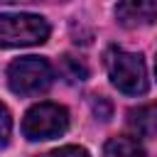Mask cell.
Returning a JSON list of instances; mask_svg holds the SVG:
<instances>
[{
	"mask_svg": "<svg viewBox=\"0 0 157 157\" xmlns=\"http://www.w3.org/2000/svg\"><path fill=\"white\" fill-rule=\"evenodd\" d=\"M105 71L110 83L128 96H140L147 91V71L140 54L110 47L105 52Z\"/></svg>",
	"mask_w": 157,
	"mask_h": 157,
	"instance_id": "cell-1",
	"label": "cell"
},
{
	"mask_svg": "<svg viewBox=\"0 0 157 157\" xmlns=\"http://www.w3.org/2000/svg\"><path fill=\"white\" fill-rule=\"evenodd\" d=\"M49 37V25L39 15L7 12L0 15V47H32Z\"/></svg>",
	"mask_w": 157,
	"mask_h": 157,
	"instance_id": "cell-2",
	"label": "cell"
},
{
	"mask_svg": "<svg viewBox=\"0 0 157 157\" xmlns=\"http://www.w3.org/2000/svg\"><path fill=\"white\" fill-rule=\"evenodd\" d=\"M54 71L47 59L42 56H22L10 64L7 69V83L20 96H34L52 86Z\"/></svg>",
	"mask_w": 157,
	"mask_h": 157,
	"instance_id": "cell-3",
	"label": "cell"
},
{
	"mask_svg": "<svg viewBox=\"0 0 157 157\" xmlns=\"http://www.w3.org/2000/svg\"><path fill=\"white\" fill-rule=\"evenodd\" d=\"M69 128V110L56 103H37L25 113L22 132L27 140H52Z\"/></svg>",
	"mask_w": 157,
	"mask_h": 157,
	"instance_id": "cell-4",
	"label": "cell"
},
{
	"mask_svg": "<svg viewBox=\"0 0 157 157\" xmlns=\"http://www.w3.org/2000/svg\"><path fill=\"white\" fill-rule=\"evenodd\" d=\"M115 20L128 27H147L157 20V0H120L115 5Z\"/></svg>",
	"mask_w": 157,
	"mask_h": 157,
	"instance_id": "cell-5",
	"label": "cell"
},
{
	"mask_svg": "<svg viewBox=\"0 0 157 157\" xmlns=\"http://www.w3.org/2000/svg\"><path fill=\"white\" fill-rule=\"evenodd\" d=\"M105 157H145V147L130 135H115L103 147Z\"/></svg>",
	"mask_w": 157,
	"mask_h": 157,
	"instance_id": "cell-6",
	"label": "cell"
},
{
	"mask_svg": "<svg viewBox=\"0 0 157 157\" xmlns=\"http://www.w3.org/2000/svg\"><path fill=\"white\" fill-rule=\"evenodd\" d=\"M128 125L140 135H150L157 130V105H140L128 113Z\"/></svg>",
	"mask_w": 157,
	"mask_h": 157,
	"instance_id": "cell-7",
	"label": "cell"
},
{
	"mask_svg": "<svg viewBox=\"0 0 157 157\" xmlns=\"http://www.w3.org/2000/svg\"><path fill=\"white\" fill-rule=\"evenodd\" d=\"M59 74L69 81V83H81V81H86L88 78V66L81 61V59H76V56H61V64H59Z\"/></svg>",
	"mask_w": 157,
	"mask_h": 157,
	"instance_id": "cell-8",
	"label": "cell"
},
{
	"mask_svg": "<svg viewBox=\"0 0 157 157\" xmlns=\"http://www.w3.org/2000/svg\"><path fill=\"white\" fill-rule=\"evenodd\" d=\"M10 130H12V118H10V110L0 103V150L7 145V140H10Z\"/></svg>",
	"mask_w": 157,
	"mask_h": 157,
	"instance_id": "cell-9",
	"label": "cell"
},
{
	"mask_svg": "<svg viewBox=\"0 0 157 157\" xmlns=\"http://www.w3.org/2000/svg\"><path fill=\"white\" fill-rule=\"evenodd\" d=\"M39 157H88V152L83 147H76V145H66V147H59V150H52L47 155H39Z\"/></svg>",
	"mask_w": 157,
	"mask_h": 157,
	"instance_id": "cell-10",
	"label": "cell"
},
{
	"mask_svg": "<svg viewBox=\"0 0 157 157\" xmlns=\"http://www.w3.org/2000/svg\"><path fill=\"white\" fill-rule=\"evenodd\" d=\"M91 105H93V113H96L101 120H108V118H110V103H108L105 98H93Z\"/></svg>",
	"mask_w": 157,
	"mask_h": 157,
	"instance_id": "cell-11",
	"label": "cell"
},
{
	"mask_svg": "<svg viewBox=\"0 0 157 157\" xmlns=\"http://www.w3.org/2000/svg\"><path fill=\"white\" fill-rule=\"evenodd\" d=\"M155 71H157V64H155Z\"/></svg>",
	"mask_w": 157,
	"mask_h": 157,
	"instance_id": "cell-12",
	"label": "cell"
}]
</instances>
